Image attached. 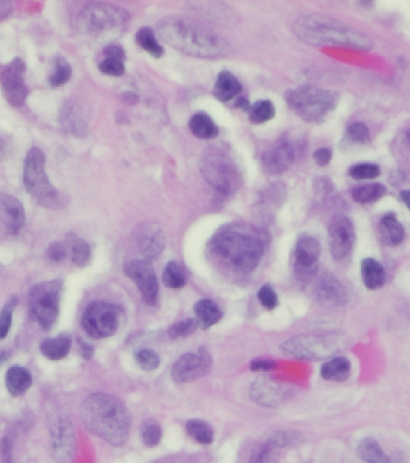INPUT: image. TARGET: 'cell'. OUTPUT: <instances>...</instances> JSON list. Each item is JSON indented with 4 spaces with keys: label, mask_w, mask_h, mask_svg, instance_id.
I'll return each mask as SVG.
<instances>
[{
    "label": "cell",
    "mask_w": 410,
    "mask_h": 463,
    "mask_svg": "<svg viewBox=\"0 0 410 463\" xmlns=\"http://www.w3.org/2000/svg\"><path fill=\"white\" fill-rule=\"evenodd\" d=\"M6 155V146H5L3 141H0V160H3Z\"/></svg>",
    "instance_id": "6f0895ef"
},
{
    "label": "cell",
    "mask_w": 410,
    "mask_h": 463,
    "mask_svg": "<svg viewBox=\"0 0 410 463\" xmlns=\"http://www.w3.org/2000/svg\"><path fill=\"white\" fill-rule=\"evenodd\" d=\"M293 435L288 432H276L262 444L253 454L248 463H278L282 451L293 443Z\"/></svg>",
    "instance_id": "7402d4cb"
},
{
    "label": "cell",
    "mask_w": 410,
    "mask_h": 463,
    "mask_svg": "<svg viewBox=\"0 0 410 463\" xmlns=\"http://www.w3.org/2000/svg\"><path fill=\"white\" fill-rule=\"evenodd\" d=\"M93 354V347H90V345H87V343H83V345H82V357H84V359H91Z\"/></svg>",
    "instance_id": "11a10c76"
},
{
    "label": "cell",
    "mask_w": 410,
    "mask_h": 463,
    "mask_svg": "<svg viewBox=\"0 0 410 463\" xmlns=\"http://www.w3.org/2000/svg\"><path fill=\"white\" fill-rule=\"evenodd\" d=\"M188 127L192 134L199 139H212L217 137L219 127L207 113H197L192 115L188 122Z\"/></svg>",
    "instance_id": "836d02e7"
},
{
    "label": "cell",
    "mask_w": 410,
    "mask_h": 463,
    "mask_svg": "<svg viewBox=\"0 0 410 463\" xmlns=\"http://www.w3.org/2000/svg\"><path fill=\"white\" fill-rule=\"evenodd\" d=\"M314 297L321 304L341 307L348 301V293L345 286L336 277L324 274L318 279L314 285Z\"/></svg>",
    "instance_id": "d6986e66"
},
{
    "label": "cell",
    "mask_w": 410,
    "mask_h": 463,
    "mask_svg": "<svg viewBox=\"0 0 410 463\" xmlns=\"http://www.w3.org/2000/svg\"><path fill=\"white\" fill-rule=\"evenodd\" d=\"M352 364L345 357H336L324 362L321 367V376L325 381L345 382L350 376Z\"/></svg>",
    "instance_id": "f546056e"
},
{
    "label": "cell",
    "mask_w": 410,
    "mask_h": 463,
    "mask_svg": "<svg viewBox=\"0 0 410 463\" xmlns=\"http://www.w3.org/2000/svg\"><path fill=\"white\" fill-rule=\"evenodd\" d=\"M162 438V429L155 421H146L142 426L143 443L146 447L154 448L160 443Z\"/></svg>",
    "instance_id": "ee69618b"
},
{
    "label": "cell",
    "mask_w": 410,
    "mask_h": 463,
    "mask_svg": "<svg viewBox=\"0 0 410 463\" xmlns=\"http://www.w3.org/2000/svg\"><path fill=\"white\" fill-rule=\"evenodd\" d=\"M8 359V353H6V352H1V353H0V366L3 365Z\"/></svg>",
    "instance_id": "680465c9"
},
{
    "label": "cell",
    "mask_w": 410,
    "mask_h": 463,
    "mask_svg": "<svg viewBox=\"0 0 410 463\" xmlns=\"http://www.w3.org/2000/svg\"><path fill=\"white\" fill-rule=\"evenodd\" d=\"M299 40L312 46H341L359 52H370L373 40L361 30L321 13L304 15L293 25Z\"/></svg>",
    "instance_id": "277c9868"
},
{
    "label": "cell",
    "mask_w": 410,
    "mask_h": 463,
    "mask_svg": "<svg viewBox=\"0 0 410 463\" xmlns=\"http://www.w3.org/2000/svg\"><path fill=\"white\" fill-rule=\"evenodd\" d=\"M289 108L304 122L319 124L336 110L340 96L331 90L316 86H302L285 94Z\"/></svg>",
    "instance_id": "8992f818"
},
{
    "label": "cell",
    "mask_w": 410,
    "mask_h": 463,
    "mask_svg": "<svg viewBox=\"0 0 410 463\" xmlns=\"http://www.w3.org/2000/svg\"><path fill=\"white\" fill-rule=\"evenodd\" d=\"M81 324L91 338H110L119 328V310L105 301H94L84 310Z\"/></svg>",
    "instance_id": "8fae6325"
},
{
    "label": "cell",
    "mask_w": 410,
    "mask_h": 463,
    "mask_svg": "<svg viewBox=\"0 0 410 463\" xmlns=\"http://www.w3.org/2000/svg\"><path fill=\"white\" fill-rule=\"evenodd\" d=\"M103 54H105L106 59H112V61H122V63H124L126 59L125 52H124V49L120 46H107L106 49H103Z\"/></svg>",
    "instance_id": "f907efd6"
},
{
    "label": "cell",
    "mask_w": 410,
    "mask_h": 463,
    "mask_svg": "<svg viewBox=\"0 0 410 463\" xmlns=\"http://www.w3.org/2000/svg\"><path fill=\"white\" fill-rule=\"evenodd\" d=\"M46 156L40 148L33 146L27 153L23 182L27 191L41 207L57 210L68 205V198L49 182L45 171Z\"/></svg>",
    "instance_id": "5b68a950"
},
{
    "label": "cell",
    "mask_w": 410,
    "mask_h": 463,
    "mask_svg": "<svg viewBox=\"0 0 410 463\" xmlns=\"http://www.w3.org/2000/svg\"><path fill=\"white\" fill-rule=\"evenodd\" d=\"M236 107L241 110H250L251 105H250V102L248 101V99L239 98L236 99Z\"/></svg>",
    "instance_id": "db71d44e"
},
{
    "label": "cell",
    "mask_w": 410,
    "mask_h": 463,
    "mask_svg": "<svg viewBox=\"0 0 410 463\" xmlns=\"http://www.w3.org/2000/svg\"><path fill=\"white\" fill-rule=\"evenodd\" d=\"M130 25V16L117 5L94 3L87 6L77 18L79 32L90 37L124 33Z\"/></svg>",
    "instance_id": "52a82bcc"
},
{
    "label": "cell",
    "mask_w": 410,
    "mask_h": 463,
    "mask_svg": "<svg viewBox=\"0 0 410 463\" xmlns=\"http://www.w3.org/2000/svg\"><path fill=\"white\" fill-rule=\"evenodd\" d=\"M64 284L51 280L34 286L29 292L30 315L42 329L49 330L57 322L60 312L61 296Z\"/></svg>",
    "instance_id": "ba28073f"
},
{
    "label": "cell",
    "mask_w": 410,
    "mask_h": 463,
    "mask_svg": "<svg viewBox=\"0 0 410 463\" xmlns=\"http://www.w3.org/2000/svg\"><path fill=\"white\" fill-rule=\"evenodd\" d=\"M357 456L366 463H391L389 456L383 451L376 439L366 437L361 439L357 449Z\"/></svg>",
    "instance_id": "d6a6232c"
},
{
    "label": "cell",
    "mask_w": 410,
    "mask_h": 463,
    "mask_svg": "<svg viewBox=\"0 0 410 463\" xmlns=\"http://www.w3.org/2000/svg\"><path fill=\"white\" fill-rule=\"evenodd\" d=\"M345 141L350 146H370L371 134L369 127L364 122H354L345 131Z\"/></svg>",
    "instance_id": "ab89813d"
},
{
    "label": "cell",
    "mask_w": 410,
    "mask_h": 463,
    "mask_svg": "<svg viewBox=\"0 0 410 463\" xmlns=\"http://www.w3.org/2000/svg\"><path fill=\"white\" fill-rule=\"evenodd\" d=\"M378 231L382 244L387 248H394L402 244L406 236V229L398 221L395 213H386L385 215L382 216V219L379 221Z\"/></svg>",
    "instance_id": "d4e9b609"
},
{
    "label": "cell",
    "mask_w": 410,
    "mask_h": 463,
    "mask_svg": "<svg viewBox=\"0 0 410 463\" xmlns=\"http://www.w3.org/2000/svg\"><path fill=\"white\" fill-rule=\"evenodd\" d=\"M17 304H18V299L13 296L5 301L4 306L0 311V340H4L10 333L11 325H13V311L16 309Z\"/></svg>",
    "instance_id": "b9f144b4"
},
{
    "label": "cell",
    "mask_w": 410,
    "mask_h": 463,
    "mask_svg": "<svg viewBox=\"0 0 410 463\" xmlns=\"http://www.w3.org/2000/svg\"><path fill=\"white\" fill-rule=\"evenodd\" d=\"M72 75V68L69 61L64 58H57L54 61V68L52 73L49 75V83L52 88H59L66 84L70 81Z\"/></svg>",
    "instance_id": "f35d334b"
},
{
    "label": "cell",
    "mask_w": 410,
    "mask_h": 463,
    "mask_svg": "<svg viewBox=\"0 0 410 463\" xmlns=\"http://www.w3.org/2000/svg\"><path fill=\"white\" fill-rule=\"evenodd\" d=\"M51 451L58 463H71L76 456V435L72 424L65 415L54 418L49 426Z\"/></svg>",
    "instance_id": "4fadbf2b"
},
{
    "label": "cell",
    "mask_w": 410,
    "mask_h": 463,
    "mask_svg": "<svg viewBox=\"0 0 410 463\" xmlns=\"http://www.w3.org/2000/svg\"><path fill=\"white\" fill-rule=\"evenodd\" d=\"M25 63L20 58H15L10 64L0 66L1 94L8 105L16 108L23 106L28 99L29 89L25 80Z\"/></svg>",
    "instance_id": "7c38bea8"
},
{
    "label": "cell",
    "mask_w": 410,
    "mask_h": 463,
    "mask_svg": "<svg viewBox=\"0 0 410 463\" xmlns=\"http://www.w3.org/2000/svg\"><path fill=\"white\" fill-rule=\"evenodd\" d=\"M343 345V338L338 334H304L287 340L282 350L297 359L319 360L338 353Z\"/></svg>",
    "instance_id": "30bf717a"
},
{
    "label": "cell",
    "mask_w": 410,
    "mask_h": 463,
    "mask_svg": "<svg viewBox=\"0 0 410 463\" xmlns=\"http://www.w3.org/2000/svg\"><path fill=\"white\" fill-rule=\"evenodd\" d=\"M241 91V84L236 76L229 71H222L219 73L214 86V95L219 101L227 102L236 98Z\"/></svg>",
    "instance_id": "4dcf8cb0"
},
{
    "label": "cell",
    "mask_w": 410,
    "mask_h": 463,
    "mask_svg": "<svg viewBox=\"0 0 410 463\" xmlns=\"http://www.w3.org/2000/svg\"><path fill=\"white\" fill-rule=\"evenodd\" d=\"M331 158H333V153L329 148H319L313 153V159L319 167L328 166L331 161Z\"/></svg>",
    "instance_id": "816d5d0a"
},
{
    "label": "cell",
    "mask_w": 410,
    "mask_h": 463,
    "mask_svg": "<svg viewBox=\"0 0 410 463\" xmlns=\"http://www.w3.org/2000/svg\"><path fill=\"white\" fill-rule=\"evenodd\" d=\"M3 463H13V459H8V461H3Z\"/></svg>",
    "instance_id": "91938a15"
},
{
    "label": "cell",
    "mask_w": 410,
    "mask_h": 463,
    "mask_svg": "<svg viewBox=\"0 0 410 463\" xmlns=\"http://www.w3.org/2000/svg\"><path fill=\"white\" fill-rule=\"evenodd\" d=\"M399 198H401L403 203L406 204V207L409 209L410 212V190H403V191H401Z\"/></svg>",
    "instance_id": "9f6ffc18"
},
{
    "label": "cell",
    "mask_w": 410,
    "mask_h": 463,
    "mask_svg": "<svg viewBox=\"0 0 410 463\" xmlns=\"http://www.w3.org/2000/svg\"><path fill=\"white\" fill-rule=\"evenodd\" d=\"M196 329H197V322L193 319H184L172 325L171 329L168 330V335L173 340L187 338L193 334Z\"/></svg>",
    "instance_id": "bcb514c9"
},
{
    "label": "cell",
    "mask_w": 410,
    "mask_h": 463,
    "mask_svg": "<svg viewBox=\"0 0 410 463\" xmlns=\"http://www.w3.org/2000/svg\"><path fill=\"white\" fill-rule=\"evenodd\" d=\"M81 419L91 433L114 447L124 445L130 436V413L125 405L112 395H90L82 403Z\"/></svg>",
    "instance_id": "3957f363"
},
{
    "label": "cell",
    "mask_w": 410,
    "mask_h": 463,
    "mask_svg": "<svg viewBox=\"0 0 410 463\" xmlns=\"http://www.w3.org/2000/svg\"><path fill=\"white\" fill-rule=\"evenodd\" d=\"M350 177L354 180H369V179H376L380 175V167L378 166L377 163H357L350 167Z\"/></svg>",
    "instance_id": "7bdbcfd3"
},
{
    "label": "cell",
    "mask_w": 410,
    "mask_h": 463,
    "mask_svg": "<svg viewBox=\"0 0 410 463\" xmlns=\"http://www.w3.org/2000/svg\"><path fill=\"white\" fill-rule=\"evenodd\" d=\"M139 252L146 260H155L166 248V236L155 224H148L139 238Z\"/></svg>",
    "instance_id": "cb8c5ba5"
},
{
    "label": "cell",
    "mask_w": 410,
    "mask_h": 463,
    "mask_svg": "<svg viewBox=\"0 0 410 463\" xmlns=\"http://www.w3.org/2000/svg\"><path fill=\"white\" fill-rule=\"evenodd\" d=\"M126 277L134 281L148 304L155 305L159 299V282L153 265L148 260H134L126 263Z\"/></svg>",
    "instance_id": "9a60e30c"
},
{
    "label": "cell",
    "mask_w": 410,
    "mask_h": 463,
    "mask_svg": "<svg viewBox=\"0 0 410 463\" xmlns=\"http://www.w3.org/2000/svg\"><path fill=\"white\" fill-rule=\"evenodd\" d=\"M59 125L65 134H72L76 137H84L87 134L86 118L77 102H64L59 112Z\"/></svg>",
    "instance_id": "603a6c76"
},
{
    "label": "cell",
    "mask_w": 410,
    "mask_h": 463,
    "mask_svg": "<svg viewBox=\"0 0 410 463\" xmlns=\"http://www.w3.org/2000/svg\"><path fill=\"white\" fill-rule=\"evenodd\" d=\"M200 170L204 178L217 191L229 195L241 183V175L234 161L219 149H207L202 156Z\"/></svg>",
    "instance_id": "9c48e42d"
},
{
    "label": "cell",
    "mask_w": 410,
    "mask_h": 463,
    "mask_svg": "<svg viewBox=\"0 0 410 463\" xmlns=\"http://www.w3.org/2000/svg\"><path fill=\"white\" fill-rule=\"evenodd\" d=\"M321 253V244L314 236L307 234L300 236L294 251L295 272L297 275L300 277H312L317 270Z\"/></svg>",
    "instance_id": "e0dca14e"
},
{
    "label": "cell",
    "mask_w": 410,
    "mask_h": 463,
    "mask_svg": "<svg viewBox=\"0 0 410 463\" xmlns=\"http://www.w3.org/2000/svg\"><path fill=\"white\" fill-rule=\"evenodd\" d=\"M287 386L270 378H260L251 388L252 398L262 406L275 407L287 398Z\"/></svg>",
    "instance_id": "ffe728a7"
},
{
    "label": "cell",
    "mask_w": 410,
    "mask_h": 463,
    "mask_svg": "<svg viewBox=\"0 0 410 463\" xmlns=\"http://www.w3.org/2000/svg\"><path fill=\"white\" fill-rule=\"evenodd\" d=\"M276 114L275 105L270 100H260L252 105L248 110L250 122L253 124H264L271 120Z\"/></svg>",
    "instance_id": "74e56055"
},
{
    "label": "cell",
    "mask_w": 410,
    "mask_h": 463,
    "mask_svg": "<svg viewBox=\"0 0 410 463\" xmlns=\"http://www.w3.org/2000/svg\"><path fill=\"white\" fill-rule=\"evenodd\" d=\"M0 222L10 234H17L25 224V207L13 195L0 194Z\"/></svg>",
    "instance_id": "44dd1931"
},
{
    "label": "cell",
    "mask_w": 410,
    "mask_h": 463,
    "mask_svg": "<svg viewBox=\"0 0 410 463\" xmlns=\"http://www.w3.org/2000/svg\"><path fill=\"white\" fill-rule=\"evenodd\" d=\"M163 284L171 289L183 288L186 284V277L184 270L177 262H169L163 270Z\"/></svg>",
    "instance_id": "60d3db41"
},
{
    "label": "cell",
    "mask_w": 410,
    "mask_h": 463,
    "mask_svg": "<svg viewBox=\"0 0 410 463\" xmlns=\"http://www.w3.org/2000/svg\"><path fill=\"white\" fill-rule=\"evenodd\" d=\"M66 256H68V248L65 245L61 244L59 241H54L47 248V257L54 263H60L65 260Z\"/></svg>",
    "instance_id": "681fc988"
},
{
    "label": "cell",
    "mask_w": 410,
    "mask_h": 463,
    "mask_svg": "<svg viewBox=\"0 0 410 463\" xmlns=\"http://www.w3.org/2000/svg\"><path fill=\"white\" fill-rule=\"evenodd\" d=\"M387 194V187L380 183L364 184L354 187L352 198L360 204H371L383 198Z\"/></svg>",
    "instance_id": "e575fe53"
},
{
    "label": "cell",
    "mask_w": 410,
    "mask_h": 463,
    "mask_svg": "<svg viewBox=\"0 0 410 463\" xmlns=\"http://www.w3.org/2000/svg\"><path fill=\"white\" fill-rule=\"evenodd\" d=\"M72 345V338L69 334H60L57 338H47L40 345L41 353L49 360H61L69 354Z\"/></svg>",
    "instance_id": "f1b7e54d"
},
{
    "label": "cell",
    "mask_w": 410,
    "mask_h": 463,
    "mask_svg": "<svg viewBox=\"0 0 410 463\" xmlns=\"http://www.w3.org/2000/svg\"><path fill=\"white\" fill-rule=\"evenodd\" d=\"M158 34L173 49L191 57L217 59L226 57L229 52L224 37L191 17H166L160 20Z\"/></svg>",
    "instance_id": "6da1fadb"
},
{
    "label": "cell",
    "mask_w": 410,
    "mask_h": 463,
    "mask_svg": "<svg viewBox=\"0 0 410 463\" xmlns=\"http://www.w3.org/2000/svg\"><path fill=\"white\" fill-rule=\"evenodd\" d=\"M361 277L366 288L370 291L383 288L386 284L385 269L371 257L361 260Z\"/></svg>",
    "instance_id": "4316f807"
},
{
    "label": "cell",
    "mask_w": 410,
    "mask_h": 463,
    "mask_svg": "<svg viewBox=\"0 0 410 463\" xmlns=\"http://www.w3.org/2000/svg\"><path fill=\"white\" fill-rule=\"evenodd\" d=\"M136 362L142 370L154 371L160 366V357L154 350H141L136 353Z\"/></svg>",
    "instance_id": "f6af8a7d"
},
{
    "label": "cell",
    "mask_w": 410,
    "mask_h": 463,
    "mask_svg": "<svg viewBox=\"0 0 410 463\" xmlns=\"http://www.w3.org/2000/svg\"><path fill=\"white\" fill-rule=\"evenodd\" d=\"M212 256L233 272L250 274L264 255L265 241L260 231L244 224H228L216 231L209 244Z\"/></svg>",
    "instance_id": "7a4b0ae2"
},
{
    "label": "cell",
    "mask_w": 410,
    "mask_h": 463,
    "mask_svg": "<svg viewBox=\"0 0 410 463\" xmlns=\"http://www.w3.org/2000/svg\"><path fill=\"white\" fill-rule=\"evenodd\" d=\"M66 248L70 252V256L72 260L73 265H77L78 268H86L91 260V250L86 240L70 231L66 236Z\"/></svg>",
    "instance_id": "83f0119b"
},
{
    "label": "cell",
    "mask_w": 410,
    "mask_h": 463,
    "mask_svg": "<svg viewBox=\"0 0 410 463\" xmlns=\"http://www.w3.org/2000/svg\"><path fill=\"white\" fill-rule=\"evenodd\" d=\"M295 146L288 139H280L262 154V166L269 175H280L292 166Z\"/></svg>",
    "instance_id": "ac0fdd59"
},
{
    "label": "cell",
    "mask_w": 410,
    "mask_h": 463,
    "mask_svg": "<svg viewBox=\"0 0 410 463\" xmlns=\"http://www.w3.org/2000/svg\"><path fill=\"white\" fill-rule=\"evenodd\" d=\"M258 300L264 306L265 309L274 310L278 306L277 294L270 285H264L258 291Z\"/></svg>",
    "instance_id": "7dc6e473"
},
{
    "label": "cell",
    "mask_w": 410,
    "mask_h": 463,
    "mask_svg": "<svg viewBox=\"0 0 410 463\" xmlns=\"http://www.w3.org/2000/svg\"><path fill=\"white\" fill-rule=\"evenodd\" d=\"M193 311L197 318V324L200 325L203 329H207L216 323H219L222 317V312L219 309V306L207 299L197 301Z\"/></svg>",
    "instance_id": "1f68e13d"
},
{
    "label": "cell",
    "mask_w": 410,
    "mask_h": 463,
    "mask_svg": "<svg viewBox=\"0 0 410 463\" xmlns=\"http://www.w3.org/2000/svg\"><path fill=\"white\" fill-rule=\"evenodd\" d=\"M98 69L102 73L105 75H110V76H122L125 73V65L122 61H112V59H105L100 63Z\"/></svg>",
    "instance_id": "c3c4849f"
},
{
    "label": "cell",
    "mask_w": 410,
    "mask_h": 463,
    "mask_svg": "<svg viewBox=\"0 0 410 463\" xmlns=\"http://www.w3.org/2000/svg\"><path fill=\"white\" fill-rule=\"evenodd\" d=\"M32 374L22 366H11L5 376V386L8 394L13 398H20L25 395L32 386Z\"/></svg>",
    "instance_id": "484cf974"
},
{
    "label": "cell",
    "mask_w": 410,
    "mask_h": 463,
    "mask_svg": "<svg viewBox=\"0 0 410 463\" xmlns=\"http://www.w3.org/2000/svg\"><path fill=\"white\" fill-rule=\"evenodd\" d=\"M136 41L146 51V53L150 54L151 57L156 58V59L162 57L163 47L156 40L153 29H139L136 34Z\"/></svg>",
    "instance_id": "8d00e7d4"
},
{
    "label": "cell",
    "mask_w": 410,
    "mask_h": 463,
    "mask_svg": "<svg viewBox=\"0 0 410 463\" xmlns=\"http://www.w3.org/2000/svg\"><path fill=\"white\" fill-rule=\"evenodd\" d=\"M186 431L196 442L203 444V445L212 444L214 440V431H212V426L203 420H199V419L188 420L186 424Z\"/></svg>",
    "instance_id": "d590c367"
},
{
    "label": "cell",
    "mask_w": 410,
    "mask_h": 463,
    "mask_svg": "<svg viewBox=\"0 0 410 463\" xmlns=\"http://www.w3.org/2000/svg\"><path fill=\"white\" fill-rule=\"evenodd\" d=\"M212 359L205 352L185 353L179 357L172 367V378L175 383H191L203 377L210 371Z\"/></svg>",
    "instance_id": "2e32d148"
},
{
    "label": "cell",
    "mask_w": 410,
    "mask_h": 463,
    "mask_svg": "<svg viewBox=\"0 0 410 463\" xmlns=\"http://www.w3.org/2000/svg\"><path fill=\"white\" fill-rule=\"evenodd\" d=\"M276 367L275 362L269 360H257L251 362V370L253 371H270Z\"/></svg>",
    "instance_id": "f5cc1de1"
},
{
    "label": "cell",
    "mask_w": 410,
    "mask_h": 463,
    "mask_svg": "<svg viewBox=\"0 0 410 463\" xmlns=\"http://www.w3.org/2000/svg\"><path fill=\"white\" fill-rule=\"evenodd\" d=\"M355 245V228L347 216H338L329 226V248L333 260H345L352 255Z\"/></svg>",
    "instance_id": "5bb4252c"
}]
</instances>
